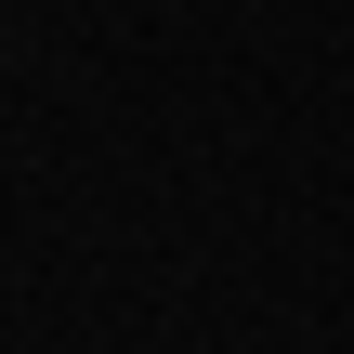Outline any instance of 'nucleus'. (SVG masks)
Masks as SVG:
<instances>
[]
</instances>
